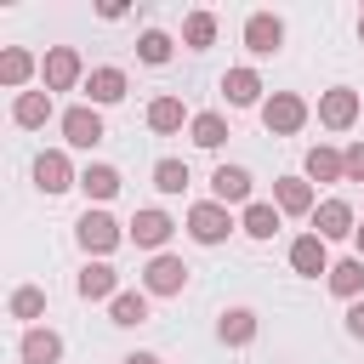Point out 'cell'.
Instances as JSON below:
<instances>
[{"label":"cell","mask_w":364,"mask_h":364,"mask_svg":"<svg viewBox=\"0 0 364 364\" xmlns=\"http://www.w3.org/2000/svg\"><path fill=\"white\" fill-rule=\"evenodd\" d=\"M74 239H80V250H85V256H97V262H108V256L119 250V239H125V228H119V222H114V216H108L102 205H97V210L85 205V216L74 222Z\"/></svg>","instance_id":"1"},{"label":"cell","mask_w":364,"mask_h":364,"mask_svg":"<svg viewBox=\"0 0 364 364\" xmlns=\"http://www.w3.org/2000/svg\"><path fill=\"white\" fill-rule=\"evenodd\" d=\"M57 125H63V142L68 148H97L102 136H108V125H102V108H91V102H74V108H63L57 114Z\"/></svg>","instance_id":"2"},{"label":"cell","mask_w":364,"mask_h":364,"mask_svg":"<svg viewBox=\"0 0 364 364\" xmlns=\"http://www.w3.org/2000/svg\"><path fill=\"white\" fill-rule=\"evenodd\" d=\"M233 228H239V222L228 216V205H216V199L188 205V239H193V245H222Z\"/></svg>","instance_id":"3"},{"label":"cell","mask_w":364,"mask_h":364,"mask_svg":"<svg viewBox=\"0 0 364 364\" xmlns=\"http://www.w3.org/2000/svg\"><path fill=\"white\" fill-rule=\"evenodd\" d=\"M358 108H364V97H358L353 85L318 91V125H324V131H353V125H358Z\"/></svg>","instance_id":"4"},{"label":"cell","mask_w":364,"mask_h":364,"mask_svg":"<svg viewBox=\"0 0 364 364\" xmlns=\"http://www.w3.org/2000/svg\"><path fill=\"white\" fill-rule=\"evenodd\" d=\"M171 233H176V222H171L159 205H148V210H136V216L125 222V239H131L136 250H154V256L171 245Z\"/></svg>","instance_id":"5"},{"label":"cell","mask_w":364,"mask_h":364,"mask_svg":"<svg viewBox=\"0 0 364 364\" xmlns=\"http://www.w3.org/2000/svg\"><path fill=\"white\" fill-rule=\"evenodd\" d=\"M142 290H148V296H182V290H188V262L171 256V250L148 256V267H142Z\"/></svg>","instance_id":"6"},{"label":"cell","mask_w":364,"mask_h":364,"mask_svg":"<svg viewBox=\"0 0 364 364\" xmlns=\"http://www.w3.org/2000/svg\"><path fill=\"white\" fill-rule=\"evenodd\" d=\"M40 80H46V91H74V85H85L80 51H74V46H51L46 63H40Z\"/></svg>","instance_id":"7"},{"label":"cell","mask_w":364,"mask_h":364,"mask_svg":"<svg viewBox=\"0 0 364 364\" xmlns=\"http://www.w3.org/2000/svg\"><path fill=\"white\" fill-rule=\"evenodd\" d=\"M262 125H267L273 136H296V131L307 125V102H301L296 91H273V97L262 102Z\"/></svg>","instance_id":"8"},{"label":"cell","mask_w":364,"mask_h":364,"mask_svg":"<svg viewBox=\"0 0 364 364\" xmlns=\"http://www.w3.org/2000/svg\"><path fill=\"white\" fill-rule=\"evenodd\" d=\"M34 188H40V193H68V188H80V171L68 165L63 148H46V154L34 159Z\"/></svg>","instance_id":"9"},{"label":"cell","mask_w":364,"mask_h":364,"mask_svg":"<svg viewBox=\"0 0 364 364\" xmlns=\"http://www.w3.org/2000/svg\"><path fill=\"white\" fill-rule=\"evenodd\" d=\"M307 222H313V233H318L324 245H330V239H353V233H358V216H353V205H347V199H318V210H313Z\"/></svg>","instance_id":"10"},{"label":"cell","mask_w":364,"mask_h":364,"mask_svg":"<svg viewBox=\"0 0 364 364\" xmlns=\"http://www.w3.org/2000/svg\"><path fill=\"white\" fill-rule=\"evenodd\" d=\"M279 46H284V17L250 11V17H245V51H250V57H273Z\"/></svg>","instance_id":"11"},{"label":"cell","mask_w":364,"mask_h":364,"mask_svg":"<svg viewBox=\"0 0 364 364\" xmlns=\"http://www.w3.org/2000/svg\"><path fill=\"white\" fill-rule=\"evenodd\" d=\"M210 193H216V205H250V193H256V182H250V171L245 165H216L210 171Z\"/></svg>","instance_id":"12"},{"label":"cell","mask_w":364,"mask_h":364,"mask_svg":"<svg viewBox=\"0 0 364 364\" xmlns=\"http://www.w3.org/2000/svg\"><path fill=\"white\" fill-rule=\"evenodd\" d=\"M290 267H296L301 279H318V273H330L336 262H330V245H324L318 233H296V239H290Z\"/></svg>","instance_id":"13"},{"label":"cell","mask_w":364,"mask_h":364,"mask_svg":"<svg viewBox=\"0 0 364 364\" xmlns=\"http://www.w3.org/2000/svg\"><path fill=\"white\" fill-rule=\"evenodd\" d=\"M85 102H91V108H114V102H125V68H114V63L91 68V74H85Z\"/></svg>","instance_id":"14"},{"label":"cell","mask_w":364,"mask_h":364,"mask_svg":"<svg viewBox=\"0 0 364 364\" xmlns=\"http://www.w3.org/2000/svg\"><path fill=\"white\" fill-rule=\"evenodd\" d=\"M273 205H279L284 216H313V210H318V193H313L307 176H279V182H273Z\"/></svg>","instance_id":"15"},{"label":"cell","mask_w":364,"mask_h":364,"mask_svg":"<svg viewBox=\"0 0 364 364\" xmlns=\"http://www.w3.org/2000/svg\"><path fill=\"white\" fill-rule=\"evenodd\" d=\"M256 330H262L256 307H222V318H216V341L222 347H250Z\"/></svg>","instance_id":"16"},{"label":"cell","mask_w":364,"mask_h":364,"mask_svg":"<svg viewBox=\"0 0 364 364\" xmlns=\"http://www.w3.org/2000/svg\"><path fill=\"white\" fill-rule=\"evenodd\" d=\"M324 284H330V296H341L347 307L364 301V256H341V262L324 273Z\"/></svg>","instance_id":"17"},{"label":"cell","mask_w":364,"mask_h":364,"mask_svg":"<svg viewBox=\"0 0 364 364\" xmlns=\"http://www.w3.org/2000/svg\"><path fill=\"white\" fill-rule=\"evenodd\" d=\"M17 358H23V364H63V336L46 330V324H34V330H23Z\"/></svg>","instance_id":"18"},{"label":"cell","mask_w":364,"mask_h":364,"mask_svg":"<svg viewBox=\"0 0 364 364\" xmlns=\"http://www.w3.org/2000/svg\"><path fill=\"white\" fill-rule=\"evenodd\" d=\"M51 114H57L51 91H17V97H11V125H23V131H40Z\"/></svg>","instance_id":"19"},{"label":"cell","mask_w":364,"mask_h":364,"mask_svg":"<svg viewBox=\"0 0 364 364\" xmlns=\"http://www.w3.org/2000/svg\"><path fill=\"white\" fill-rule=\"evenodd\" d=\"M279 222H284V210H279L273 199H250V205L239 210V233H245V239H273Z\"/></svg>","instance_id":"20"},{"label":"cell","mask_w":364,"mask_h":364,"mask_svg":"<svg viewBox=\"0 0 364 364\" xmlns=\"http://www.w3.org/2000/svg\"><path fill=\"white\" fill-rule=\"evenodd\" d=\"M74 290H80L85 301H114V296H119V273H114L108 262H85L80 279H74Z\"/></svg>","instance_id":"21"},{"label":"cell","mask_w":364,"mask_h":364,"mask_svg":"<svg viewBox=\"0 0 364 364\" xmlns=\"http://www.w3.org/2000/svg\"><path fill=\"white\" fill-rule=\"evenodd\" d=\"M222 97H228V108H250V102H262V74L256 68H228L222 74Z\"/></svg>","instance_id":"22"},{"label":"cell","mask_w":364,"mask_h":364,"mask_svg":"<svg viewBox=\"0 0 364 364\" xmlns=\"http://www.w3.org/2000/svg\"><path fill=\"white\" fill-rule=\"evenodd\" d=\"M119 188H125V176H119L114 165H102V159H91V165L80 171V193H85V199H97V205H108Z\"/></svg>","instance_id":"23"},{"label":"cell","mask_w":364,"mask_h":364,"mask_svg":"<svg viewBox=\"0 0 364 364\" xmlns=\"http://www.w3.org/2000/svg\"><path fill=\"white\" fill-rule=\"evenodd\" d=\"M148 290H119L114 301H108V324H119V330H136V324H148Z\"/></svg>","instance_id":"24"},{"label":"cell","mask_w":364,"mask_h":364,"mask_svg":"<svg viewBox=\"0 0 364 364\" xmlns=\"http://www.w3.org/2000/svg\"><path fill=\"white\" fill-rule=\"evenodd\" d=\"M182 119H193V114L182 108V97H171V91H165V97H154V102H148V131H154V136L182 131Z\"/></svg>","instance_id":"25"},{"label":"cell","mask_w":364,"mask_h":364,"mask_svg":"<svg viewBox=\"0 0 364 364\" xmlns=\"http://www.w3.org/2000/svg\"><path fill=\"white\" fill-rule=\"evenodd\" d=\"M307 182H347V165H341V148H307V165H301Z\"/></svg>","instance_id":"26"},{"label":"cell","mask_w":364,"mask_h":364,"mask_svg":"<svg viewBox=\"0 0 364 364\" xmlns=\"http://www.w3.org/2000/svg\"><path fill=\"white\" fill-rule=\"evenodd\" d=\"M34 68H40V63H34V51H23V46H6V51H0V85H11V91H17V85H28V80H34Z\"/></svg>","instance_id":"27"},{"label":"cell","mask_w":364,"mask_h":364,"mask_svg":"<svg viewBox=\"0 0 364 364\" xmlns=\"http://www.w3.org/2000/svg\"><path fill=\"white\" fill-rule=\"evenodd\" d=\"M136 57H142L148 68H165V63L176 57V40H171L165 28H142V34H136Z\"/></svg>","instance_id":"28"},{"label":"cell","mask_w":364,"mask_h":364,"mask_svg":"<svg viewBox=\"0 0 364 364\" xmlns=\"http://www.w3.org/2000/svg\"><path fill=\"white\" fill-rule=\"evenodd\" d=\"M188 131H193V148H210V154H216V148L228 142V119H222L216 108L193 114V119H188Z\"/></svg>","instance_id":"29"},{"label":"cell","mask_w":364,"mask_h":364,"mask_svg":"<svg viewBox=\"0 0 364 364\" xmlns=\"http://www.w3.org/2000/svg\"><path fill=\"white\" fill-rule=\"evenodd\" d=\"M182 46H188V51L216 46V11H188V17H182Z\"/></svg>","instance_id":"30"},{"label":"cell","mask_w":364,"mask_h":364,"mask_svg":"<svg viewBox=\"0 0 364 364\" xmlns=\"http://www.w3.org/2000/svg\"><path fill=\"white\" fill-rule=\"evenodd\" d=\"M40 313H46V290H40V284H17V290H11V318H23V324L34 330Z\"/></svg>","instance_id":"31"},{"label":"cell","mask_w":364,"mask_h":364,"mask_svg":"<svg viewBox=\"0 0 364 364\" xmlns=\"http://www.w3.org/2000/svg\"><path fill=\"white\" fill-rule=\"evenodd\" d=\"M193 176H188V159H154V188L159 193H182Z\"/></svg>","instance_id":"32"},{"label":"cell","mask_w":364,"mask_h":364,"mask_svg":"<svg viewBox=\"0 0 364 364\" xmlns=\"http://www.w3.org/2000/svg\"><path fill=\"white\" fill-rule=\"evenodd\" d=\"M341 165H347V182H364V142H347L341 148Z\"/></svg>","instance_id":"33"},{"label":"cell","mask_w":364,"mask_h":364,"mask_svg":"<svg viewBox=\"0 0 364 364\" xmlns=\"http://www.w3.org/2000/svg\"><path fill=\"white\" fill-rule=\"evenodd\" d=\"M347 336H353V341H364V301H353V307H347Z\"/></svg>","instance_id":"34"},{"label":"cell","mask_w":364,"mask_h":364,"mask_svg":"<svg viewBox=\"0 0 364 364\" xmlns=\"http://www.w3.org/2000/svg\"><path fill=\"white\" fill-rule=\"evenodd\" d=\"M97 11H102V23H119V17H125V6H119V0H102Z\"/></svg>","instance_id":"35"},{"label":"cell","mask_w":364,"mask_h":364,"mask_svg":"<svg viewBox=\"0 0 364 364\" xmlns=\"http://www.w3.org/2000/svg\"><path fill=\"white\" fill-rule=\"evenodd\" d=\"M119 364H165V358H159V353H125Z\"/></svg>","instance_id":"36"},{"label":"cell","mask_w":364,"mask_h":364,"mask_svg":"<svg viewBox=\"0 0 364 364\" xmlns=\"http://www.w3.org/2000/svg\"><path fill=\"white\" fill-rule=\"evenodd\" d=\"M353 245H358V256H364V228H358V233H353Z\"/></svg>","instance_id":"37"},{"label":"cell","mask_w":364,"mask_h":364,"mask_svg":"<svg viewBox=\"0 0 364 364\" xmlns=\"http://www.w3.org/2000/svg\"><path fill=\"white\" fill-rule=\"evenodd\" d=\"M358 40H364V11H358Z\"/></svg>","instance_id":"38"}]
</instances>
